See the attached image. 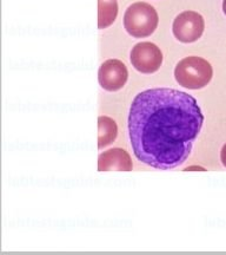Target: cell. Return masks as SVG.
Instances as JSON below:
<instances>
[{"mask_svg":"<svg viewBox=\"0 0 226 255\" xmlns=\"http://www.w3.org/2000/svg\"><path fill=\"white\" fill-rule=\"evenodd\" d=\"M204 115L195 97L170 88L149 89L133 100L129 135L138 161L170 170L189 158L203 128Z\"/></svg>","mask_w":226,"mask_h":255,"instance_id":"cell-1","label":"cell"},{"mask_svg":"<svg viewBox=\"0 0 226 255\" xmlns=\"http://www.w3.org/2000/svg\"><path fill=\"white\" fill-rule=\"evenodd\" d=\"M205 21L202 14L195 11H184L178 14L172 25L174 37L181 43H195L203 36Z\"/></svg>","mask_w":226,"mask_h":255,"instance_id":"cell-5","label":"cell"},{"mask_svg":"<svg viewBox=\"0 0 226 255\" xmlns=\"http://www.w3.org/2000/svg\"><path fill=\"white\" fill-rule=\"evenodd\" d=\"M223 11H224V13L226 15V0H224V1H223Z\"/></svg>","mask_w":226,"mask_h":255,"instance_id":"cell-11","label":"cell"},{"mask_svg":"<svg viewBox=\"0 0 226 255\" xmlns=\"http://www.w3.org/2000/svg\"><path fill=\"white\" fill-rule=\"evenodd\" d=\"M118 135L117 123L109 116H100L98 119V148L112 144Z\"/></svg>","mask_w":226,"mask_h":255,"instance_id":"cell-8","label":"cell"},{"mask_svg":"<svg viewBox=\"0 0 226 255\" xmlns=\"http://www.w3.org/2000/svg\"><path fill=\"white\" fill-rule=\"evenodd\" d=\"M213 69L208 60L191 56L181 59L174 69V77L180 87L198 90L211 82Z\"/></svg>","mask_w":226,"mask_h":255,"instance_id":"cell-2","label":"cell"},{"mask_svg":"<svg viewBox=\"0 0 226 255\" xmlns=\"http://www.w3.org/2000/svg\"><path fill=\"white\" fill-rule=\"evenodd\" d=\"M118 15L117 0H98V27L106 28L116 21Z\"/></svg>","mask_w":226,"mask_h":255,"instance_id":"cell-9","label":"cell"},{"mask_svg":"<svg viewBox=\"0 0 226 255\" xmlns=\"http://www.w3.org/2000/svg\"><path fill=\"white\" fill-rule=\"evenodd\" d=\"M129 78L126 65L119 59H109L100 65L98 81L104 90L113 92L124 88Z\"/></svg>","mask_w":226,"mask_h":255,"instance_id":"cell-6","label":"cell"},{"mask_svg":"<svg viewBox=\"0 0 226 255\" xmlns=\"http://www.w3.org/2000/svg\"><path fill=\"white\" fill-rule=\"evenodd\" d=\"M132 168L131 156L124 149H110V150L104 151L98 157V170L99 171H130L132 170Z\"/></svg>","mask_w":226,"mask_h":255,"instance_id":"cell-7","label":"cell"},{"mask_svg":"<svg viewBox=\"0 0 226 255\" xmlns=\"http://www.w3.org/2000/svg\"><path fill=\"white\" fill-rule=\"evenodd\" d=\"M221 159H222L223 165L226 168V143L224 144V146H223V149L221 151Z\"/></svg>","mask_w":226,"mask_h":255,"instance_id":"cell-10","label":"cell"},{"mask_svg":"<svg viewBox=\"0 0 226 255\" xmlns=\"http://www.w3.org/2000/svg\"><path fill=\"white\" fill-rule=\"evenodd\" d=\"M130 59L137 71L144 75H151L160 69L163 64V53L155 44L142 41L132 47Z\"/></svg>","mask_w":226,"mask_h":255,"instance_id":"cell-4","label":"cell"},{"mask_svg":"<svg viewBox=\"0 0 226 255\" xmlns=\"http://www.w3.org/2000/svg\"><path fill=\"white\" fill-rule=\"evenodd\" d=\"M159 18L153 6L148 2H135L124 14V27L130 36L145 38L151 36L158 26Z\"/></svg>","mask_w":226,"mask_h":255,"instance_id":"cell-3","label":"cell"}]
</instances>
